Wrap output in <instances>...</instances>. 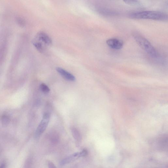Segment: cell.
<instances>
[{"mask_svg": "<svg viewBox=\"0 0 168 168\" xmlns=\"http://www.w3.org/2000/svg\"><path fill=\"white\" fill-rule=\"evenodd\" d=\"M106 44L110 48L115 50H120L124 46V43L121 39L111 38L106 40Z\"/></svg>", "mask_w": 168, "mask_h": 168, "instance_id": "obj_5", "label": "cell"}, {"mask_svg": "<svg viewBox=\"0 0 168 168\" xmlns=\"http://www.w3.org/2000/svg\"><path fill=\"white\" fill-rule=\"evenodd\" d=\"M48 166L49 168H57L54 164L51 162H48Z\"/></svg>", "mask_w": 168, "mask_h": 168, "instance_id": "obj_13", "label": "cell"}, {"mask_svg": "<svg viewBox=\"0 0 168 168\" xmlns=\"http://www.w3.org/2000/svg\"><path fill=\"white\" fill-rule=\"evenodd\" d=\"M40 88L41 91L44 93H48L50 91V88L44 84L43 83L40 84Z\"/></svg>", "mask_w": 168, "mask_h": 168, "instance_id": "obj_12", "label": "cell"}, {"mask_svg": "<svg viewBox=\"0 0 168 168\" xmlns=\"http://www.w3.org/2000/svg\"><path fill=\"white\" fill-rule=\"evenodd\" d=\"M88 152L87 150L84 149L80 153H77L72 154L63 160L60 163L61 166H63L67 164L70 163L71 162L81 157L85 156L87 154Z\"/></svg>", "mask_w": 168, "mask_h": 168, "instance_id": "obj_4", "label": "cell"}, {"mask_svg": "<svg viewBox=\"0 0 168 168\" xmlns=\"http://www.w3.org/2000/svg\"><path fill=\"white\" fill-rule=\"evenodd\" d=\"M35 38L47 46H51L52 44V40L50 37L43 32L40 31L38 32Z\"/></svg>", "mask_w": 168, "mask_h": 168, "instance_id": "obj_6", "label": "cell"}, {"mask_svg": "<svg viewBox=\"0 0 168 168\" xmlns=\"http://www.w3.org/2000/svg\"><path fill=\"white\" fill-rule=\"evenodd\" d=\"M131 18L136 19H149L159 21H166L168 19L167 15L164 12L156 11H146L130 14Z\"/></svg>", "mask_w": 168, "mask_h": 168, "instance_id": "obj_1", "label": "cell"}, {"mask_svg": "<svg viewBox=\"0 0 168 168\" xmlns=\"http://www.w3.org/2000/svg\"><path fill=\"white\" fill-rule=\"evenodd\" d=\"M10 122V118L7 115L3 116L2 118V124L3 126L6 127L9 125Z\"/></svg>", "mask_w": 168, "mask_h": 168, "instance_id": "obj_11", "label": "cell"}, {"mask_svg": "<svg viewBox=\"0 0 168 168\" xmlns=\"http://www.w3.org/2000/svg\"><path fill=\"white\" fill-rule=\"evenodd\" d=\"M50 113L44 114L42 120L37 128L35 133V137L38 139L46 130L50 120Z\"/></svg>", "mask_w": 168, "mask_h": 168, "instance_id": "obj_3", "label": "cell"}, {"mask_svg": "<svg viewBox=\"0 0 168 168\" xmlns=\"http://www.w3.org/2000/svg\"><path fill=\"white\" fill-rule=\"evenodd\" d=\"M0 168H5V165L4 164H2L0 166Z\"/></svg>", "mask_w": 168, "mask_h": 168, "instance_id": "obj_14", "label": "cell"}, {"mask_svg": "<svg viewBox=\"0 0 168 168\" xmlns=\"http://www.w3.org/2000/svg\"><path fill=\"white\" fill-rule=\"evenodd\" d=\"M133 37L137 43L149 56L154 58L158 57V53L149 41L142 36L135 35Z\"/></svg>", "mask_w": 168, "mask_h": 168, "instance_id": "obj_2", "label": "cell"}, {"mask_svg": "<svg viewBox=\"0 0 168 168\" xmlns=\"http://www.w3.org/2000/svg\"><path fill=\"white\" fill-rule=\"evenodd\" d=\"M71 131L74 138L77 141H80L81 139V136L79 130L74 127H72L71 129Z\"/></svg>", "mask_w": 168, "mask_h": 168, "instance_id": "obj_9", "label": "cell"}, {"mask_svg": "<svg viewBox=\"0 0 168 168\" xmlns=\"http://www.w3.org/2000/svg\"><path fill=\"white\" fill-rule=\"evenodd\" d=\"M127 5L134 7L142 6L141 2L137 1H124Z\"/></svg>", "mask_w": 168, "mask_h": 168, "instance_id": "obj_10", "label": "cell"}, {"mask_svg": "<svg viewBox=\"0 0 168 168\" xmlns=\"http://www.w3.org/2000/svg\"><path fill=\"white\" fill-rule=\"evenodd\" d=\"M33 46L39 52L43 53L46 50V46L45 44L40 40L34 38L32 41Z\"/></svg>", "mask_w": 168, "mask_h": 168, "instance_id": "obj_8", "label": "cell"}, {"mask_svg": "<svg viewBox=\"0 0 168 168\" xmlns=\"http://www.w3.org/2000/svg\"><path fill=\"white\" fill-rule=\"evenodd\" d=\"M56 70L65 80L71 81H74L76 80V78L74 76L64 69L60 67H57L56 68Z\"/></svg>", "mask_w": 168, "mask_h": 168, "instance_id": "obj_7", "label": "cell"}]
</instances>
